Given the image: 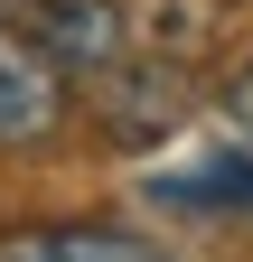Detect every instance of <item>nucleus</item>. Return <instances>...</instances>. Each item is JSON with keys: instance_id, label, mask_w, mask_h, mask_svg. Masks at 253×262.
I'll return each mask as SVG.
<instances>
[{"instance_id": "f257e3e1", "label": "nucleus", "mask_w": 253, "mask_h": 262, "mask_svg": "<svg viewBox=\"0 0 253 262\" xmlns=\"http://www.w3.org/2000/svg\"><path fill=\"white\" fill-rule=\"evenodd\" d=\"M19 28L66 66V75H94V84H103L113 66H132V19H122V0H19Z\"/></svg>"}, {"instance_id": "f03ea898", "label": "nucleus", "mask_w": 253, "mask_h": 262, "mask_svg": "<svg viewBox=\"0 0 253 262\" xmlns=\"http://www.w3.org/2000/svg\"><path fill=\"white\" fill-rule=\"evenodd\" d=\"M66 131V66L28 28H0V150H38Z\"/></svg>"}, {"instance_id": "20e7f679", "label": "nucleus", "mask_w": 253, "mask_h": 262, "mask_svg": "<svg viewBox=\"0 0 253 262\" xmlns=\"http://www.w3.org/2000/svg\"><path fill=\"white\" fill-rule=\"evenodd\" d=\"M216 113H225V150H235V159H253V66L225 84V103H216Z\"/></svg>"}, {"instance_id": "39448f33", "label": "nucleus", "mask_w": 253, "mask_h": 262, "mask_svg": "<svg viewBox=\"0 0 253 262\" xmlns=\"http://www.w3.org/2000/svg\"><path fill=\"white\" fill-rule=\"evenodd\" d=\"M0 10H10V0H0Z\"/></svg>"}, {"instance_id": "7ed1b4c3", "label": "nucleus", "mask_w": 253, "mask_h": 262, "mask_svg": "<svg viewBox=\"0 0 253 262\" xmlns=\"http://www.w3.org/2000/svg\"><path fill=\"white\" fill-rule=\"evenodd\" d=\"M0 262H160V253L122 225H10Z\"/></svg>"}]
</instances>
